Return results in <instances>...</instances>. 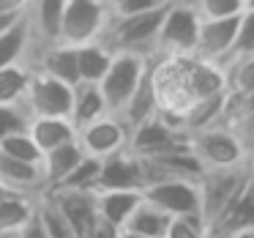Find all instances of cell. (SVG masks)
<instances>
[{
	"label": "cell",
	"instance_id": "d6a6232c",
	"mask_svg": "<svg viewBox=\"0 0 254 238\" xmlns=\"http://www.w3.org/2000/svg\"><path fill=\"white\" fill-rule=\"evenodd\" d=\"M164 238H205V222L199 214L172 216Z\"/></svg>",
	"mask_w": 254,
	"mask_h": 238
},
{
	"label": "cell",
	"instance_id": "74e56055",
	"mask_svg": "<svg viewBox=\"0 0 254 238\" xmlns=\"http://www.w3.org/2000/svg\"><path fill=\"white\" fill-rule=\"evenodd\" d=\"M22 17L25 14H0V33H6L8 28H14Z\"/></svg>",
	"mask_w": 254,
	"mask_h": 238
},
{
	"label": "cell",
	"instance_id": "3957f363",
	"mask_svg": "<svg viewBox=\"0 0 254 238\" xmlns=\"http://www.w3.org/2000/svg\"><path fill=\"white\" fill-rule=\"evenodd\" d=\"M150 69V58L148 55H137V52H115L112 63L107 69V74L101 77L99 90L104 96V104L112 115L123 110L131 93L137 90V85L142 82V77Z\"/></svg>",
	"mask_w": 254,
	"mask_h": 238
},
{
	"label": "cell",
	"instance_id": "ab89813d",
	"mask_svg": "<svg viewBox=\"0 0 254 238\" xmlns=\"http://www.w3.org/2000/svg\"><path fill=\"white\" fill-rule=\"evenodd\" d=\"M227 238H254V230H241V233H232Z\"/></svg>",
	"mask_w": 254,
	"mask_h": 238
},
{
	"label": "cell",
	"instance_id": "4dcf8cb0",
	"mask_svg": "<svg viewBox=\"0 0 254 238\" xmlns=\"http://www.w3.org/2000/svg\"><path fill=\"white\" fill-rule=\"evenodd\" d=\"M28 123H30V112L25 104H0V140L28 132Z\"/></svg>",
	"mask_w": 254,
	"mask_h": 238
},
{
	"label": "cell",
	"instance_id": "603a6c76",
	"mask_svg": "<svg viewBox=\"0 0 254 238\" xmlns=\"http://www.w3.org/2000/svg\"><path fill=\"white\" fill-rule=\"evenodd\" d=\"M112 55L115 52L104 44V41H88V44L77 47V72H79V82H90L99 85L101 77L107 74L112 63Z\"/></svg>",
	"mask_w": 254,
	"mask_h": 238
},
{
	"label": "cell",
	"instance_id": "e575fe53",
	"mask_svg": "<svg viewBox=\"0 0 254 238\" xmlns=\"http://www.w3.org/2000/svg\"><path fill=\"white\" fill-rule=\"evenodd\" d=\"M11 238H50V236H47V230H44V225H41V219H39V211H36L33 219H30L28 225H25L17 236H11Z\"/></svg>",
	"mask_w": 254,
	"mask_h": 238
},
{
	"label": "cell",
	"instance_id": "60d3db41",
	"mask_svg": "<svg viewBox=\"0 0 254 238\" xmlns=\"http://www.w3.org/2000/svg\"><path fill=\"white\" fill-rule=\"evenodd\" d=\"M170 3H181V6H197V3H199V0H170Z\"/></svg>",
	"mask_w": 254,
	"mask_h": 238
},
{
	"label": "cell",
	"instance_id": "d4e9b609",
	"mask_svg": "<svg viewBox=\"0 0 254 238\" xmlns=\"http://www.w3.org/2000/svg\"><path fill=\"white\" fill-rule=\"evenodd\" d=\"M30 47H33V36H30L28 19L22 17L14 28L0 33V69L11 63H28Z\"/></svg>",
	"mask_w": 254,
	"mask_h": 238
},
{
	"label": "cell",
	"instance_id": "4fadbf2b",
	"mask_svg": "<svg viewBox=\"0 0 254 238\" xmlns=\"http://www.w3.org/2000/svg\"><path fill=\"white\" fill-rule=\"evenodd\" d=\"M238 19L241 17H230V19H199V33H197V47H194V55L202 58V61L219 63L227 58L232 47L238 30Z\"/></svg>",
	"mask_w": 254,
	"mask_h": 238
},
{
	"label": "cell",
	"instance_id": "277c9868",
	"mask_svg": "<svg viewBox=\"0 0 254 238\" xmlns=\"http://www.w3.org/2000/svg\"><path fill=\"white\" fill-rule=\"evenodd\" d=\"M189 151L197 156L202 170H227L246 161V148L227 126H210L189 134Z\"/></svg>",
	"mask_w": 254,
	"mask_h": 238
},
{
	"label": "cell",
	"instance_id": "7402d4cb",
	"mask_svg": "<svg viewBox=\"0 0 254 238\" xmlns=\"http://www.w3.org/2000/svg\"><path fill=\"white\" fill-rule=\"evenodd\" d=\"M107 104H104V96H101L99 85H90V82H79L74 85V101H71V123L77 126V132L88 123L99 121L101 115H107Z\"/></svg>",
	"mask_w": 254,
	"mask_h": 238
},
{
	"label": "cell",
	"instance_id": "44dd1931",
	"mask_svg": "<svg viewBox=\"0 0 254 238\" xmlns=\"http://www.w3.org/2000/svg\"><path fill=\"white\" fill-rule=\"evenodd\" d=\"M156 112H159V101H156L153 79H150V69H148V74H145L142 82L137 85V90L131 93V99L123 104V110L118 112V118H121V121L126 123V129L131 132L134 126H139L142 121L153 118Z\"/></svg>",
	"mask_w": 254,
	"mask_h": 238
},
{
	"label": "cell",
	"instance_id": "f1b7e54d",
	"mask_svg": "<svg viewBox=\"0 0 254 238\" xmlns=\"http://www.w3.org/2000/svg\"><path fill=\"white\" fill-rule=\"evenodd\" d=\"M249 55H254V11L241 14L235 39H232V47H230V52H227V58L221 61V66L230 63V61H238V58H249Z\"/></svg>",
	"mask_w": 254,
	"mask_h": 238
},
{
	"label": "cell",
	"instance_id": "8d00e7d4",
	"mask_svg": "<svg viewBox=\"0 0 254 238\" xmlns=\"http://www.w3.org/2000/svg\"><path fill=\"white\" fill-rule=\"evenodd\" d=\"M30 0H0V14H25Z\"/></svg>",
	"mask_w": 254,
	"mask_h": 238
},
{
	"label": "cell",
	"instance_id": "6da1fadb",
	"mask_svg": "<svg viewBox=\"0 0 254 238\" xmlns=\"http://www.w3.org/2000/svg\"><path fill=\"white\" fill-rule=\"evenodd\" d=\"M164 8H153L145 14H131V17H110L104 25V33L99 41H104L112 52H137V55L153 58L156 36H159Z\"/></svg>",
	"mask_w": 254,
	"mask_h": 238
},
{
	"label": "cell",
	"instance_id": "7bdbcfd3",
	"mask_svg": "<svg viewBox=\"0 0 254 238\" xmlns=\"http://www.w3.org/2000/svg\"><path fill=\"white\" fill-rule=\"evenodd\" d=\"M6 194H8V189H6V186H3V183H0V200L6 197Z\"/></svg>",
	"mask_w": 254,
	"mask_h": 238
},
{
	"label": "cell",
	"instance_id": "5b68a950",
	"mask_svg": "<svg viewBox=\"0 0 254 238\" xmlns=\"http://www.w3.org/2000/svg\"><path fill=\"white\" fill-rule=\"evenodd\" d=\"M199 33V14L191 6L167 3L153 55H194Z\"/></svg>",
	"mask_w": 254,
	"mask_h": 238
},
{
	"label": "cell",
	"instance_id": "ba28073f",
	"mask_svg": "<svg viewBox=\"0 0 254 238\" xmlns=\"http://www.w3.org/2000/svg\"><path fill=\"white\" fill-rule=\"evenodd\" d=\"M186 134L178 132L175 126L164 121V118L156 112L153 118L142 121L139 126H134L128 132V151L139 159H153V156H161V154H170V151L186 145Z\"/></svg>",
	"mask_w": 254,
	"mask_h": 238
},
{
	"label": "cell",
	"instance_id": "f6af8a7d",
	"mask_svg": "<svg viewBox=\"0 0 254 238\" xmlns=\"http://www.w3.org/2000/svg\"><path fill=\"white\" fill-rule=\"evenodd\" d=\"M99 3H104V6H107V8H110V6H112V0H99Z\"/></svg>",
	"mask_w": 254,
	"mask_h": 238
},
{
	"label": "cell",
	"instance_id": "9c48e42d",
	"mask_svg": "<svg viewBox=\"0 0 254 238\" xmlns=\"http://www.w3.org/2000/svg\"><path fill=\"white\" fill-rule=\"evenodd\" d=\"M77 143L85 151V156L93 159H107L112 154H121L128 148V129L118 115L107 112L99 121L88 123L77 132Z\"/></svg>",
	"mask_w": 254,
	"mask_h": 238
},
{
	"label": "cell",
	"instance_id": "ac0fdd59",
	"mask_svg": "<svg viewBox=\"0 0 254 238\" xmlns=\"http://www.w3.org/2000/svg\"><path fill=\"white\" fill-rule=\"evenodd\" d=\"M44 197V194H41ZM33 194H14L8 192L0 200V238H11L28 225L39 211V200Z\"/></svg>",
	"mask_w": 254,
	"mask_h": 238
},
{
	"label": "cell",
	"instance_id": "52a82bcc",
	"mask_svg": "<svg viewBox=\"0 0 254 238\" xmlns=\"http://www.w3.org/2000/svg\"><path fill=\"white\" fill-rule=\"evenodd\" d=\"M71 101H74L71 85L33 69L28 93H25L22 101L28 107L30 118H68L71 115Z\"/></svg>",
	"mask_w": 254,
	"mask_h": 238
},
{
	"label": "cell",
	"instance_id": "2e32d148",
	"mask_svg": "<svg viewBox=\"0 0 254 238\" xmlns=\"http://www.w3.org/2000/svg\"><path fill=\"white\" fill-rule=\"evenodd\" d=\"M221 126L230 129V132L241 140V145L246 148V154H252L254 151V93H249V96L227 93Z\"/></svg>",
	"mask_w": 254,
	"mask_h": 238
},
{
	"label": "cell",
	"instance_id": "836d02e7",
	"mask_svg": "<svg viewBox=\"0 0 254 238\" xmlns=\"http://www.w3.org/2000/svg\"><path fill=\"white\" fill-rule=\"evenodd\" d=\"M170 0H112L110 17H131V14H145L153 8L167 6Z\"/></svg>",
	"mask_w": 254,
	"mask_h": 238
},
{
	"label": "cell",
	"instance_id": "83f0119b",
	"mask_svg": "<svg viewBox=\"0 0 254 238\" xmlns=\"http://www.w3.org/2000/svg\"><path fill=\"white\" fill-rule=\"evenodd\" d=\"M99 170H101V159L93 156H82L79 164L66 175V181L58 189H77V192H96V181H99Z\"/></svg>",
	"mask_w": 254,
	"mask_h": 238
},
{
	"label": "cell",
	"instance_id": "d590c367",
	"mask_svg": "<svg viewBox=\"0 0 254 238\" xmlns=\"http://www.w3.org/2000/svg\"><path fill=\"white\" fill-rule=\"evenodd\" d=\"M121 233H123V230H118L115 225L99 219V222L93 225V230H90V238H121Z\"/></svg>",
	"mask_w": 254,
	"mask_h": 238
},
{
	"label": "cell",
	"instance_id": "cb8c5ba5",
	"mask_svg": "<svg viewBox=\"0 0 254 238\" xmlns=\"http://www.w3.org/2000/svg\"><path fill=\"white\" fill-rule=\"evenodd\" d=\"M170 219L172 216H167L164 211H159L156 205H150L142 200V203L134 208V214L128 216L123 230L131 233V236H139V238H164L167 227H170Z\"/></svg>",
	"mask_w": 254,
	"mask_h": 238
},
{
	"label": "cell",
	"instance_id": "7c38bea8",
	"mask_svg": "<svg viewBox=\"0 0 254 238\" xmlns=\"http://www.w3.org/2000/svg\"><path fill=\"white\" fill-rule=\"evenodd\" d=\"M145 186V172H142V159L134 156L131 151H121L107 159H101L99 181H96V192L104 189H131V192H142Z\"/></svg>",
	"mask_w": 254,
	"mask_h": 238
},
{
	"label": "cell",
	"instance_id": "ffe728a7",
	"mask_svg": "<svg viewBox=\"0 0 254 238\" xmlns=\"http://www.w3.org/2000/svg\"><path fill=\"white\" fill-rule=\"evenodd\" d=\"M85 156V151L79 148V143L74 140V143H66L61 145V148H52L44 154V159H41V172H44V183H47V192H52V189H58L63 181H66V175L74 170V167L79 164V159Z\"/></svg>",
	"mask_w": 254,
	"mask_h": 238
},
{
	"label": "cell",
	"instance_id": "f35d334b",
	"mask_svg": "<svg viewBox=\"0 0 254 238\" xmlns=\"http://www.w3.org/2000/svg\"><path fill=\"white\" fill-rule=\"evenodd\" d=\"M246 175H249V183L254 186V151L246 156Z\"/></svg>",
	"mask_w": 254,
	"mask_h": 238
},
{
	"label": "cell",
	"instance_id": "b9f144b4",
	"mask_svg": "<svg viewBox=\"0 0 254 238\" xmlns=\"http://www.w3.org/2000/svg\"><path fill=\"white\" fill-rule=\"evenodd\" d=\"M243 3V11H254V0H241Z\"/></svg>",
	"mask_w": 254,
	"mask_h": 238
},
{
	"label": "cell",
	"instance_id": "d6986e66",
	"mask_svg": "<svg viewBox=\"0 0 254 238\" xmlns=\"http://www.w3.org/2000/svg\"><path fill=\"white\" fill-rule=\"evenodd\" d=\"M28 134L39 145L41 154H47L52 148L74 143L77 140V126L71 123V118H30Z\"/></svg>",
	"mask_w": 254,
	"mask_h": 238
},
{
	"label": "cell",
	"instance_id": "1f68e13d",
	"mask_svg": "<svg viewBox=\"0 0 254 238\" xmlns=\"http://www.w3.org/2000/svg\"><path fill=\"white\" fill-rule=\"evenodd\" d=\"M194 8H197L199 19H230L243 14L241 0H199Z\"/></svg>",
	"mask_w": 254,
	"mask_h": 238
},
{
	"label": "cell",
	"instance_id": "f546056e",
	"mask_svg": "<svg viewBox=\"0 0 254 238\" xmlns=\"http://www.w3.org/2000/svg\"><path fill=\"white\" fill-rule=\"evenodd\" d=\"M0 154L11 156V159H19V161H30V164H41V159H44V154L30 140L28 132H19V134H11V137L0 140Z\"/></svg>",
	"mask_w": 254,
	"mask_h": 238
},
{
	"label": "cell",
	"instance_id": "7a4b0ae2",
	"mask_svg": "<svg viewBox=\"0 0 254 238\" xmlns=\"http://www.w3.org/2000/svg\"><path fill=\"white\" fill-rule=\"evenodd\" d=\"M252 186L246 175V161L227 170H205L202 178L197 181L199 192V216L205 222V230Z\"/></svg>",
	"mask_w": 254,
	"mask_h": 238
},
{
	"label": "cell",
	"instance_id": "484cf974",
	"mask_svg": "<svg viewBox=\"0 0 254 238\" xmlns=\"http://www.w3.org/2000/svg\"><path fill=\"white\" fill-rule=\"evenodd\" d=\"M33 69L28 63H11L0 69V104H22Z\"/></svg>",
	"mask_w": 254,
	"mask_h": 238
},
{
	"label": "cell",
	"instance_id": "8992f818",
	"mask_svg": "<svg viewBox=\"0 0 254 238\" xmlns=\"http://www.w3.org/2000/svg\"><path fill=\"white\" fill-rule=\"evenodd\" d=\"M107 19H110V8L99 0H66L58 41L68 47H82L88 41H96L104 33Z\"/></svg>",
	"mask_w": 254,
	"mask_h": 238
},
{
	"label": "cell",
	"instance_id": "30bf717a",
	"mask_svg": "<svg viewBox=\"0 0 254 238\" xmlns=\"http://www.w3.org/2000/svg\"><path fill=\"white\" fill-rule=\"evenodd\" d=\"M142 200L164 211L167 216H189L199 214V192L197 181H156L142 189Z\"/></svg>",
	"mask_w": 254,
	"mask_h": 238
},
{
	"label": "cell",
	"instance_id": "ee69618b",
	"mask_svg": "<svg viewBox=\"0 0 254 238\" xmlns=\"http://www.w3.org/2000/svg\"><path fill=\"white\" fill-rule=\"evenodd\" d=\"M121 238H139V236H131V233H126V230H123V233H121Z\"/></svg>",
	"mask_w": 254,
	"mask_h": 238
},
{
	"label": "cell",
	"instance_id": "e0dca14e",
	"mask_svg": "<svg viewBox=\"0 0 254 238\" xmlns=\"http://www.w3.org/2000/svg\"><path fill=\"white\" fill-rule=\"evenodd\" d=\"M96 200V214L99 219L115 225L118 230H123L128 222V216L134 214L139 203H142V192H131V189H104V192H93Z\"/></svg>",
	"mask_w": 254,
	"mask_h": 238
},
{
	"label": "cell",
	"instance_id": "5bb4252c",
	"mask_svg": "<svg viewBox=\"0 0 254 238\" xmlns=\"http://www.w3.org/2000/svg\"><path fill=\"white\" fill-rule=\"evenodd\" d=\"M63 8H66V0H30L25 19H28L30 36H33V47H47L55 44L61 39V22H63Z\"/></svg>",
	"mask_w": 254,
	"mask_h": 238
},
{
	"label": "cell",
	"instance_id": "9a60e30c",
	"mask_svg": "<svg viewBox=\"0 0 254 238\" xmlns=\"http://www.w3.org/2000/svg\"><path fill=\"white\" fill-rule=\"evenodd\" d=\"M0 183L14 194H33V197L47 194L41 164L19 161V159H11V156H3V154H0Z\"/></svg>",
	"mask_w": 254,
	"mask_h": 238
},
{
	"label": "cell",
	"instance_id": "8fae6325",
	"mask_svg": "<svg viewBox=\"0 0 254 238\" xmlns=\"http://www.w3.org/2000/svg\"><path fill=\"white\" fill-rule=\"evenodd\" d=\"M47 197L52 200V205L58 208V214L66 219V225L71 227L74 236L77 238H90V230H93V225L99 222L93 192L52 189V192H47Z\"/></svg>",
	"mask_w": 254,
	"mask_h": 238
},
{
	"label": "cell",
	"instance_id": "4316f807",
	"mask_svg": "<svg viewBox=\"0 0 254 238\" xmlns=\"http://www.w3.org/2000/svg\"><path fill=\"white\" fill-rule=\"evenodd\" d=\"M224 72V88L232 96H249L254 93V55L238 58L221 66Z\"/></svg>",
	"mask_w": 254,
	"mask_h": 238
}]
</instances>
